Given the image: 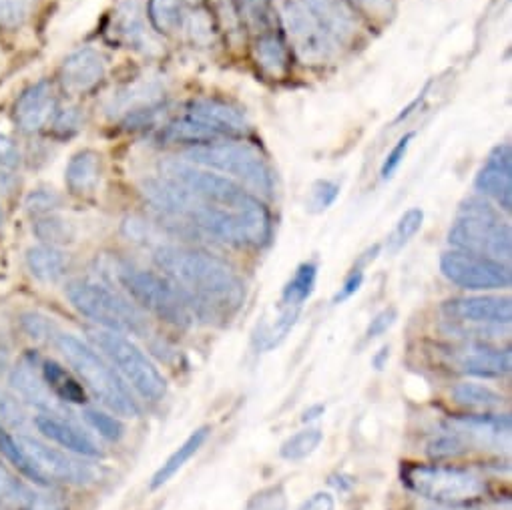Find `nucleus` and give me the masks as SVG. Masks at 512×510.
I'll use <instances>...</instances> for the list:
<instances>
[{
	"label": "nucleus",
	"instance_id": "nucleus-1",
	"mask_svg": "<svg viewBox=\"0 0 512 510\" xmlns=\"http://www.w3.org/2000/svg\"><path fill=\"white\" fill-rule=\"evenodd\" d=\"M153 260L199 318L227 320L245 300V286L239 274L213 253L181 245H159Z\"/></svg>",
	"mask_w": 512,
	"mask_h": 510
},
{
	"label": "nucleus",
	"instance_id": "nucleus-2",
	"mask_svg": "<svg viewBox=\"0 0 512 510\" xmlns=\"http://www.w3.org/2000/svg\"><path fill=\"white\" fill-rule=\"evenodd\" d=\"M53 340L61 356L67 360V364L81 380V384H85L103 406L117 412L119 416H139V406L129 394V390L123 386L115 370L93 348H89L73 334L57 332Z\"/></svg>",
	"mask_w": 512,
	"mask_h": 510
},
{
	"label": "nucleus",
	"instance_id": "nucleus-3",
	"mask_svg": "<svg viewBox=\"0 0 512 510\" xmlns=\"http://www.w3.org/2000/svg\"><path fill=\"white\" fill-rule=\"evenodd\" d=\"M185 161L223 177H233L264 197L274 195V173L266 157L247 143H207L185 151Z\"/></svg>",
	"mask_w": 512,
	"mask_h": 510
},
{
	"label": "nucleus",
	"instance_id": "nucleus-4",
	"mask_svg": "<svg viewBox=\"0 0 512 510\" xmlns=\"http://www.w3.org/2000/svg\"><path fill=\"white\" fill-rule=\"evenodd\" d=\"M448 241L458 249L502 264L510 262L512 231L488 203L470 199L460 207L448 231Z\"/></svg>",
	"mask_w": 512,
	"mask_h": 510
},
{
	"label": "nucleus",
	"instance_id": "nucleus-5",
	"mask_svg": "<svg viewBox=\"0 0 512 510\" xmlns=\"http://www.w3.org/2000/svg\"><path fill=\"white\" fill-rule=\"evenodd\" d=\"M65 292L77 312L109 332L133 336H145L149 332L145 314L131 304V300H125L111 288L77 280L71 282Z\"/></svg>",
	"mask_w": 512,
	"mask_h": 510
},
{
	"label": "nucleus",
	"instance_id": "nucleus-6",
	"mask_svg": "<svg viewBox=\"0 0 512 510\" xmlns=\"http://www.w3.org/2000/svg\"><path fill=\"white\" fill-rule=\"evenodd\" d=\"M119 282L143 310L151 312L159 320L175 326L189 328L195 322V312L179 288L155 272L139 268H119Z\"/></svg>",
	"mask_w": 512,
	"mask_h": 510
},
{
	"label": "nucleus",
	"instance_id": "nucleus-7",
	"mask_svg": "<svg viewBox=\"0 0 512 510\" xmlns=\"http://www.w3.org/2000/svg\"><path fill=\"white\" fill-rule=\"evenodd\" d=\"M402 482L414 494L446 506L472 502L486 490L476 474L442 464H408L402 470Z\"/></svg>",
	"mask_w": 512,
	"mask_h": 510
},
{
	"label": "nucleus",
	"instance_id": "nucleus-8",
	"mask_svg": "<svg viewBox=\"0 0 512 510\" xmlns=\"http://www.w3.org/2000/svg\"><path fill=\"white\" fill-rule=\"evenodd\" d=\"M97 348L113 362V366L125 376V380L145 400L157 402L167 392V380L155 368V364L123 334L97 330L91 334Z\"/></svg>",
	"mask_w": 512,
	"mask_h": 510
},
{
	"label": "nucleus",
	"instance_id": "nucleus-9",
	"mask_svg": "<svg viewBox=\"0 0 512 510\" xmlns=\"http://www.w3.org/2000/svg\"><path fill=\"white\" fill-rule=\"evenodd\" d=\"M161 171H163V177L175 181L177 185L187 189L191 195H195L211 205L241 209V207L258 203V197L247 193L233 179L217 175L209 169L191 165L187 161L167 159L161 163Z\"/></svg>",
	"mask_w": 512,
	"mask_h": 510
},
{
	"label": "nucleus",
	"instance_id": "nucleus-10",
	"mask_svg": "<svg viewBox=\"0 0 512 510\" xmlns=\"http://www.w3.org/2000/svg\"><path fill=\"white\" fill-rule=\"evenodd\" d=\"M282 25L296 55L310 65H322L334 55V39L298 0H278Z\"/></svg>",
	"mask_w": 512,
	"mask_h": 510
},
{
	"label": "nucleus",
	"instance_id": "nucleus-11",
	"mask_svg": "<svg viewBox=\"0 0 512 510\" xmlns=\"http://www.w3.org/2000/svg\"><path fill=\"white\" fill-rule=\"evenodd\" d=\"M440 270L448 282L470 292L506 290L512 284L508 264L458 249L442 255Z\"/></svg>",
	"mask_w": 512,
	"mask_h": 510
},
{
	"label": "nucleus",
	"instance_id": "nucleus-12",
	"mask_svg": "<svg viewBox=\"0 0 512 510\" xmlns=\"http://www.w3.org/2000/svg\"><path fill=\"white\" fill-rule=\"evenodd\" d=\"M17 440H19L21 448L25 450V454L29 456V460L39 476V484H43V486H47V484L81 486V484L93 482L97 476V472L89 464L69 456L67 452L51 448L33 436L21 434Z\"/></svg>",
	"mask_w": 512,
	"mask_h": 510
},
{
	"label": "nucleus",
	"instance_id": "nucleus-13",
	"mask_svg": "<svg viewBox=\"0 0 512 510\" xmlns=\"http://www.w3.org/2000/svg\"><path fill=\"white\" fill-rule=\"evenodd\" d=\"M442 314L460 326H508L512 320L510 298L468 296L442 304Z\"/></svg>",
	"mask_w": 512,
	"mask_h": 510
},
{
	"label": "nucleus",
	"instance_id": "nucleus-14",
	"mask_svg": "<svg viewBox=\"0 0 512 510\" xmlns=\"http://www.w3.org/2000/svg\"><path fill=\"white\" fill-rule=\"evenodd\" d=\"M452 368L474 378H502L510 372V352L484 342H468L446 352Z\"/></svg>",
	"mask_w": 512,
	"mask_h": 510
},
{
	"label": "nucleus",
	"instance_id": "nucleus-15",
	"mask_svg": "<svg viewBox=\"0 0 512 510\" xmlns=\"http://www.w3.org/2000/svg\"><path fill=\"white\" fill-rule=\"evenodd\" d=\"M476 189L494 199L504 211L512 209V151L510 145L496 147L476 175Z\"/></svg>",
	"mask_w": 512,
	"mask_h": 510
},
{
	"label": "nucleus",
	"instance_id": "nucleus-16",
	"mask_svg": "<svg viewBox=\"0 0 512 510\" xmlns=\"http://www.w3.org/2000/svg\"><path fill=\"white\" fill-rule=\"evenodd\" d=\"M450 430H454L464 440V444L496 448V450L510 446V418L506 414L464 416V418L452 420Z\"/></svg>",
	"mask_w": 512,
	"mask_h": 510
},
{
	"label": "nucleus",
	"instance_id": "nucleus-17",
	"mask_svg": "<svg viewBox=\"0 0 512 510\" xmlns=\"http://www.w3.org/2000/svg\"><path fill=\"white\" fill-rule=\"evenodd\" d=\"M105 77V59L95 49H79L61 67L63 87L71 93H85Z\"/></svg>",
	"mask_w": 512,
	"mask_h": 510
},
{
	"label": "nucleus",
	"instance_id": "nucleus-18",
	"mask_svg": "<svg viewBox=\"0 0 512 510\" xmlns=\"http://www.w3.org/2000/svg\"><path fill=\"white\" fill-rule=\"evenodd\" d=\"M53 113H55L53 87L47 81H39L37 85L29 87L21 95L17 103L15 119L25 133H35L49 123Z\"/></svg>",
	"mask_w": 512,
	"mask_h": 510
},
{
	"label": "nucleus",
	"instance_id": "nucleus-19",
	"mask_svg": "<svg viewBox=\"0 0 512 510\" xmlns=\"http://www.w3.org/2000/svg\"><path fill=\"white\" fill-rule=\"evenodd\" d=\"M35 426L45 438L61 444L69 452H75V454H81V456H91V458L101 456L99 446L95 444V440L87 432H83L81 428H77L69 420L59 418L57 414H49V412L39 414L35 418Z\"/></svg>",
	"mask_w": 512,
	"mask_h": 510
},
{
	"label": "nucleus",
	"instance_id": "nucleus-20",
	"mask_svg": "<svg viewBox=\"0 0 512 510\" xmlns=\"http://www.w3.org/2000/svg\"><path fill=\"white\" fill-rule=\"evenodd\" d=\"M330 33L332 39L348 41L358 31V21L346 0H298Z\"/></svg>",
	"mask_w": 512,
	"mask_h": 510
},
{
	"label": "nucleus",
	"instance_id": "nucleus-21",
	"mask_svg": "<svg viewBox=\"0 0 512 510\" xmlns=\"http://www.w3.org/2000/svg\"><path fill=\"white\" fill-rule=\"evenodd\" d=\"M187 117L207 125L221 137L225 135H237L247 129L245 117L239 113V109L217 101V99H199L189 105Z\"/></svg>",
	"mask_w": 512,
	"mask_h": 510
},
{
	"label": "nucleus",
	"instance_id": "nucleus-22",
	"mask_svg": "<svg viewBox=\"0 0 512 510\" xmlns=\"http://www.w3.org/2000/svg\"><path fill=\"white\" fill-rule=\"evenodd\" d=\"M161 97V85L153 79L137 81L117 93H113L111 103L107 105V111L111 115L119 113H141L155 105V101Z\"/></svg>",
	"mask_w": 512,
	"mask_h": 510
},
{
	"label": "nucleus",
	"instance_id": "nucleus-23",
	"mask_svg": "<svg viewBox=\"0 0 512 510\" xmlns=\"http://www.w3.org/2000/svg\"><path fill=\"white\" fill-rule=\"evenodd\" d=\"M11 386L19 392V396L23 400H29L31 404L49 410V414H55L57 410V402L51 394V390L47 388L43 376H39L35 372V366L25 360L21 362L13 372H11Z\"/></svg>",
	"mask_w": 512,
	"mask_h": 510
},
{
	"label": "nucleus",
	"instance_id": "nucleus-24",
	"mask_svg": "<svg viewBox=\"0 0 512 510\" xmlns=\"http://www.w3.org/2000/svg\"><path fill=\"white\" fill-rule=\"evenodd\" d=\"M25 262L33 278L45 282V284H55L59 282L69 268L67 255L59 247L51 245H37L31 247L25 255Z\"/></svg>",
	"mask_w": 512,
	"mask_h": 510
},
{
	"label": "nucleus",
	"instance_id": "nucleus-25",
	"mask_svg": "<svg viewBox=\"0 0 512 510\" xmlns=\"http://www.w3.org/2000/svg\"><path fill=\"white\" fill-rule=\"evenodd\" d=\"M101 171H103L101 155L97 151L85 149L71 157V161L67 165L65 179L73 193L83 195V193H91L97 189V185L101 181Z\"/></svg>",
	"mask_w": 512,
	"mask_h": 510
},
{
	"label": "nucleus",
	"instance_id": "nucleus-26",
	"mask_svg": "<svg viewBox=\"0 0 512 510\" xmlns=\"http://www.w3.org/2000/svg\"><path fill=\"white\" fill-rule=\"evenodd\" d=\"M209 434H211L209 426H201L195 432H191L185 438V442L157 468V472L151 478V490H157V488L165 486L203 448V444L207 442Z\"/></svg>",
	"mask_w": 512,
	"mask_h": 510
},
{
	"label": "nucleus",
	"instance_id": "nucleus-27",
	"mask_svg": "<svg viewBox=\"0 0 512 510\" xmlns=\"http://www.w3.org/2000/svg\"><path fill=\"white\" fill-rule=\"evenodd\" d=\"M41 376H43L47 388L51 390V394H55L59 400L69 402V404H85L87 402V394H85L81 380L75 378L69 370H65L55 360L43 362Z\"/></svg>",
	"mask_w": 512,
	"mask_h": 510
},
{
	"label": "nucleus",
	"instance_id": "nucleus-28",
	"mask_svg": "<svg viewBox=\"0 0 512 510\" xmlns=\"http://www.w3.org/2000/svg\"><path fill=\"white\" fill-rule=\"evenodd\" d=\"M115 25H117V35L127 45L143 47L149 41L147 39V31H145V23H143V15H141V3H139V0H125V3L117 11Z\"/></svg>",
	"mask_w": 512,
	"mask_h": 510
},
{
	"label": "nucleus",
	"instance_id": "nucleus-29",
	"mask_svg": "<svg viewBox=\"0 0 512 510\" xmlns=\"http://www.w3.org/2000/svg\"><path fill=\"white\" fill-rule=\"evenodd\" d=\"M163 137L171 143H191L195 145H207V143H215L221 135L215 133L213 129H209L207 125L191 119V117H183L177 119L173 123H169L163 131Z\"/></svg>",
	"mask_w": 512,
	"mask_h": 510
},
{
	"label": "nucleus",
	"instance_id": "nucleus-30",
	"mask_svg": "<svg viewBox=\"0 0 512 510\" xmlns=\"http://www.w3.org/2000/svg\"><path fill=\"white\" fill-rule=\"evenodd\" d=\"M452 398L456 400V404H460L464 408L486 410V412L500 408L504 402L502 394H498L496 390H492L484 384H476V382L456 384L452 390Z\"/></svg>",
	"mask_w": 512,
	"mask_h": 510
},
{
	"label": "nucleus",
	"instance_id": "nucleus-31",
	"mask_svg": "<svg viewBox=\"0 0 512 510\" xmlns=\"http://www.w3.org/2000/svg\"><path fill=\"white\" fill-rule=\"evenodd\" d=\"M255 59H258V65L272 77H280L288 69V53L282 41L274 35H262L260 41L255 43Z\"/></svg>",
	"mask_w": 512,
	"mask_h": 510
},
{
	"label": "nucleus",
	"instance_id": "nucleus-32",
	"mask_svg": "<svg viewBox=\"0 0 512 510\" xmlns=\"http://www.w3.org/2000/svg\"><path fill=\"white\" fill-rule=\"evenodd\" d=\"M316 278H318V268L314 264H302L284 290V296H282L284 304L288 308H300L312 296Z\"/></svg>",
	"mask_w": 512,
	"mask_h": 510
},
{
	"label": "nucleus",
	"instance_id": "nucleus-33",
	"mask_svg": "<svg viewBox=\"0 0 512 510\" xmlns=\"http://www.w3.org/2000/svg\"><path fill=\"white\" fill-rule=\"evenodd\" d=\"M322 440H324V432L320 428H306V430H300L294 436H290L282 444L280 454H282V458L292 460V462L306 460L320 448Z\"/></svg>",
	"mask_w": 512,
	"mask_h": 510
},
{
	"label": "nucleus",
	"instance_id": "nucleus-34",
	"mask_svg": "<svg viewBox=\"0 0 512 510\" xmlns=\"http://www.w3.org/2000/svg\"><path fill=\"white\" fill-rule=\"evenodd\" d=\"M33 231L37 233L39 239H43L51 247L65 245L75 239V227L67 219L57 217V215H43L33 225Z\"/></svg>",
	"mask_w": 512,
	"mask_h": 510
},
{
	"label": "nucleus",
	"instance_id": "nucleus-35",
	"mask_svg": "<svg viewBox=\"0 0 512 510\" xmlns=\"http://www.w3.org/2000/svg\"><path fill=\"white\" fill-rule=\"evenodd\" d=\"M181 0H149V21L159 33H173L181 23Z\"/></svg>",
	"mask_w": 512,
	"mask_h": 510
},
{
	"label": "nucleus",
	"instance_id": "nucleus-36",
	"mask_svg": "<svg viewBox=\"0 0 512 510\" xmlns=\"http://www.w3.org/2000/svg\"><path fill=\"white\" fill-rule=\"evenodd\" d=\"M33 494L35 490H31L3 462H0V502H7L25 510Z\"/></svg>",
	"mask_w": 512,
	"mask_h": 510
},
{
	"label": "nucleus",
	"instance_id": "nucleus-37",
	"mask_svg": "<svg viewBox=\"0 0 512 510\" xmlns=\"http://www.w3.org/2000/svg\"><path fill=\"white\" fill-rule=\"evenodd\" d=\"M424 213L418 207L408 209L396 223L394 231L388 237V253H398L422 227Z\"/></svg>",
	"mask_w": 512,
	"mask_h": 510
},
{
	"label": "nucleus",
	"instance_id": "nucleus-38",
	"mask_svg": "<svg viewBox=\"0 0 512 510\" xmlns=\"http://www.w3.org/2000/svg\"><path fill=\"white\" fill-rule=\"evenodd\" d=\"M290 500L284 484H272L255 492L247 504L245 510H288Z\"/></svg>",
	"mask_w": 512,
	"mask_h": 510
},
{
	"label": "nucleus",
	"instance_id": "nucleus-39",
	"mask_svg": "<svg viewBox=\"0 0 512 510\" xmlns=\"http://www.w3.org/2000/svg\"><path fill=\"white\" fill-rule=\"evenodd\" d=\"M27 426V410L23 402L7 390H0V428L23 430Z\"/></svg>",
	"mask_w": 512,
	"mask_h": 510
},
{
	"label": "nucleus",
	"instance_id": "nucleus-40",
	"mask_svg": "<svg viewBox=\"0 0 512 510\" xmlns=\"http://www.w3.org/2000/svg\"><path fill=\"white\" fill-rule=\"evenodd\" d=\"M466 450L464 440L454 432V430H444L438 436H432L430 442L426 444V452L434 460H446L462 454Z\"/></svg>",
	"mask_w": 512,
	"mask_h": 510
},
{
	"label": "nucleus",
	"instance_id": "nucleus-41",
	"mask_svg": "<svg viewBox=\"0 0 512 510\" xmlns=\"http://www.w3.org/2000/svg\"><path fill=\"white\" fill-rule=\"evenodd\" d=\"M0 452H3L7 456V460L13 462L15 468H19L27 478H31V480H35L39 484V476H37L29 456L21 448L19 440L15 436H11L9 432H5L3 428H0Z\"/></svg>",
	"mask_w": 512,
	"mask_h": 510
},
{
	"label": "nucleus",
	"instance_id": "nucleus-42",
	"mask_svg": "<svg viewBox=\"0 0 512 510\" xmlns=\"http://www.w3.org/2000/svg\"><path fill=\"white\" fill-rule=\"evenodd\" d=\"M83 418L87 420V424L91 428H95L103 438L111 440V442H119L125 434V426L121 424V420L113 418L111 414L97 410V408H85Z\"/></svg>",
	"mask_w": 512,
	"mask_h": 510
},
{
	"label": "nucleus",
	"instance_id": "nucleus-43",
	"mask_svg": "<svg viewBox=\"0 0 512 510\" xmlns=\"http://www.w3.org/2000/svg\"><path fill=\"white\" fill-rule=\"evenodd\" d=\"M33 5L35 0H0V27H21L29 19Z\"/></svg>",
	"mask_w": 512,
	"mask_h": 510
},
{
	"label": "nucleus",
	"instance_id": "nucleus-44",
	"mask_svg": "<svg viewBox=\"0 0 512 510\" xmlns=\"http://www.w3.org/2000/svg\"><path fill=\"white\" fill-rule=\"evenodd\" d=\"M296 320H298V308H288L280 318L278 322L266 330V334L262 336V348L264 350H272L276 346H280L288 334L292 332V328L296 326Z\"/></svg>",
	"mask_w": 512,
	"mask_h": 510
},
{
	"label": "nucleus",
	"instance_id": "nucleus-45",
	"mask_svg": "<svg viewBox=\"0 0 512 510\" xmlns=\"http://www.w3.org/2000/svg\"><path fill=\"white\" fill-rule=\"evenodd\" d=\"M21 324L25 328V332L29 334V338L41 342V340H49L57 336V326L53 324V320H49L43 314L37 312H27L21 316Z\"/></svg>",
	"mask_w": 512,
	"mask_h": 510
},
{
	"label": "nucleus",
	"instance_id": "nucleus-46",
	"mask_svg": "<svg viewBox=\"0 0 512 510\" xmlns=\"http://www.w3.org/2000/svg\"><path fill=\"white\" fill-rule=\"evenodd\" d=\"M61 205V197L53 189H37L27 197V209L37 215H49Z\"/></svg>",
	"mask_w": 512,
	"mask_h": 510
},
{
	"label": "nucleus",
	"instance_id": "nucleus-47",
	"mask_svg": "<svg viewBox=\"0 0 512 510\" xmlns=\"http://www.w3.org/2000/svg\"><path fill=\"white\" fill-rule=\"evenodd\" d=\"M412 139H414V133H408V135H404V137L392 147V151L386 155V161H384V165H382V179H390V177L398 171V167L402 165V161H404V157H406V153H408V149H410Z\"/></svg>",
	"mask_w": 512,
	"mask_h": 510
},
{
	"label": "nucleus",
	"instance_id": "nucleus-48",
	"mask_svg": "<svg viewBox=\"0 0 512 510\" xmlns=\"http://www.w3.org/2000/svg\"><path fill=\"white\" fill-rule=\"evenodd\" d=\"M340 187L332 181H318L312 189V197H310V207L314 211H326L338 197Z\"/></svg>",
	"mask_w": 512,
	"mask_h": 510
},
{
	"label": "nucleus",
	"instance_id": "nucleus-49",
	"mask_svg": "<svg viewBox=\"0 0 512 510\" xmlns=\"http://www.w3.org/2000/svg\"><path fill=\"white\" fill-rule=\"evenodd\" d=\"M396 318H398V312L394 308H388V310H382L380 314H376L366 330V340H374V338H380L384 336L394 324H396Z\"/></svg>",
	"mask_w": 512,
	"mask_h": 510
},
{
	"label": "nucleus",
	"instance_id": "nucleus-50",
	"mask_svg": "<svg viewBox=\"0 0 512 510\" xmlns=\"http://www.w3.org/2000/svg\"><path fill=\"white\" fill-rule=\"evenodd\" d=\"M81 119H83L81 111L77 107H69V109H63L59 113L55 127L61 133H75L79 129V125H81Z\"/></svg>",
	"mask_w": 512,
	"mask_h": 510
},
{
	"label": "nucleus",
	"instance_id": "nucleus-51",
	"mask_svg": "<svg viewBox=\"0 0 512 510\" xmlns=\"http://www.w3.org/2000/svg\"><path fill=\"white\" fill-rule=\"evenodd\" d=\"M362 282H364V274H362V270H354V272H352V276H350V278L344 282V286L340 288V292L334 296V304H342V302L350 300V298L360 290Z\"/></svg>",
	"mask_w": 512,
	"mask_h": 510
},
{
	"label": "nucleus",
	"instance_id": "nucleus-52",
	"mask_svg": "<svg viewBox=\"0 0 512 510\" xmlns=\"http://www.w3.org/2000/svg\"><path fill=\"white\" fill-rule=\"evenodd\" d=\"M298 510H336V500L330 492H316L312 494Z\"/></svg>",
	"mask_w": 512,
	"mask_h": 510
},
{
	"label": "nucleus",
	"instance_id": "nucleus-53",
	"mask_svg": "<svg viewBox=\"0 0 512 510\" xmlns=\"http://www.w3.org/2000/svg\"><path fill=\"white\" fill-rule=\"evenodd\" d=\"M19 159L21 155L17 145L9 137H0V163H3V167L13 169L19 165Z\"/></svg>",
	"mask_w": 512,
	"mask_h": 510
},
{
	"label": "nucleus",
	"instance_id": "nucleus-54",
	"mask_svg": "<svg viewBox=\"0 0 512 510\" xmlns=\"http://www.w3.org/2000/svg\"><path fill=\"white\" fill-rule=\"evenodd\" d=\"M25 510H67V506L61 500H57L55 496H45V494L35 492Z\"/></svg>",
	"mask_w": 512,
	"mask_h": 510
},
{
	"label": "nucleus",
	"instance_id": "nucleus-55",
	"mask_svg": "<svg viewBox=\"0 0 512 510\" xmlns=\"http://www.w3.org/2000/svg\"><path fill=\"white\" fill-rule=\"evenodd\" d=\"M354 3L358 7H362L364 11H368L370 15H378V17L388 15L390 9H392L390 0H354Z\"/></svg>",
	"mask_w": 512,
	"mask_h": 510
},
{
	"label": "nucleus",
	"instance_id": "nucleus-56",
	"mask_svg": "<svg viewBox=\"0 0 512 510\" xmlns=\"http://www.w3.org/2000/svg\"><path fill=\"white\" fill-rule=\"evenodd\" d=\"M15 177L11 175V173H7V171H0V193H11L13 191V187H15Z\"/></svg>",
	"mask_w": 512,
	"mask_h": 510
},
{
	"label": "nucleus",
	"instance_id": "nucleus-57",
	"mask_svg": "<svg viewBox=\"0 0 512 510\" xmlns=\"http://www.w3.org/2000/svg\"><path fill=\"white\" fill-rule=\"evenodd\" d=\"M322 414H324V406H314V408H310V410L304 414V422H312V420L320 418Z\"/></svg>",
	"mask_w": 512,
	"mask_h": 510
},
{
	"label": "nucleus",
	"instance_id": "nucleus-58",
	"mask_svg": "<svg viewBox=\"0 0 512 510\" xmlns=\"http://www.w3.org/2000/svg\"><path fill=\"white\" fill-rule=\"evenodd\" d=\"M5 368H7V356L0 352V372H5Z\"/></svg>",
	"mask_w": 512,
	"mask_h": 510
},
{
	"label": "nucleus",
	"instance_id": "nucleus-59",
	"mask_svg": "<svg viewBox=\"0 0 512 510\" xmlns=\"http://www.w3.org/2000/svg\"><path fill=\"white\" fill-rule=\"evenodd\" d=\"M3 223H5V215H3V209H0V227H3Z\"/></svg>",
	"mask_w": 512,
	"mask_h": 510
}]
</instances>
